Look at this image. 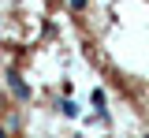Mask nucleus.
I'll list each match as a JSON object with an SVG mask.
<instances>
[{"instance_id":"3","label":"nucleus","mask_w":149,"mask_h":138,"mask_svg":"<svg viewBox=\"0 0 149 138\" xmlns=\"http://www.w3.org/2000/svg\"><path fill=\"white\" fill-rule=\"evenodd\" d=\"M0 138H8V127H0Z\"/></svg>"},{"instance_id":"1","label":"nucleus","mask_w":149,"mask_h":138,"mask_svg":"<svg viewBox=\"0 0 149 138\" xmlns=\"http://www.w3.org/2000/svg\"><path fill=\"white\" fill-rule=\"evenodd\" d=\"M8 90H11V93H15L19 101H26V97H30V86H26V82L19 79L15 71H11V75H8Z\"/></svg>"},{"instance_id":"2","label":"nucleus","mask_w":149,"mask_h":138,"mask_svg":"<svg viewBox=\"0 0 149 138\" xmlns=\"http://www.w3.org/2000/svg\"><path fill=\"white\" fill-rule=\"evenodd\" d=\"M4 108H8V97H4V93H0V112H4Z\"/></svg>"}]
</instances>
